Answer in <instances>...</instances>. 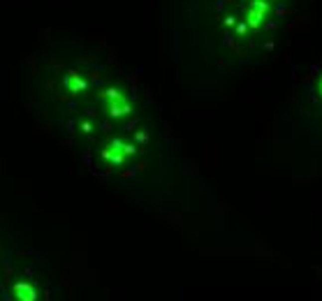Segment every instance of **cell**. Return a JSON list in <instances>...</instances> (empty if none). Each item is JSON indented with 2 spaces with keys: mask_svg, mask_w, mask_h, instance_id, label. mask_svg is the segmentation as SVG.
Returning a JSON list of instances; mask_svg holds the SVG:
<instances>
[{
  "mask_svg": "<svg viewBox=\"0 0 322 301\" xmlns=\"http://www.w3.org/2000/svg\"><path fill=\"white\" fill-rule=\"evenodd\" d=\"M14 290H16V297H19L21 301H33L35 299V290L30 288V285H26V283H19Z\"/></svg>",
  "mask_w": 322,
  "mask_h": 301,
  "instance_id": "obj_1",
  "label": "cell"
},
{
  "mask_svg": "<svg viewBox=\"0 0 322 301\" xmlns=\"http://www.w3.org/2000/svg\"><path fill=\"white\" fill-rule=\"evenodd\" d=\"M125 111H130V104L125 100H121V98H118V100L111 104V114H114V116H121V114H125Z\"/></svg>",
  "mask_w": 322,
  "mask_h": 301,
  "instance_id": "obj_2",
  "label": "cell"
}]
</instances>
